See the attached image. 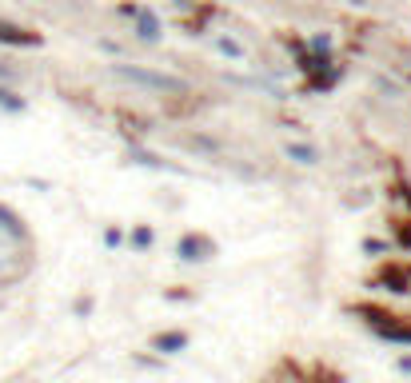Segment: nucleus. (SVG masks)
<instances>
[{
  "label": "nucleus",
  "mask_w": 411,
  "mask_h": 383,
  "mask_svg": "<svg viewBox=\"0 0 411 383\" xmlns=\"http://www.w3.org/2000/svg\"><path fill=\"white\" fill-rule=\"evenodd\" d=\"M28 263H32V240L24 232V224L0 208V283L21 280L28 272Z\"/></svg>",
  "instance_id": "f257e3e1"
}]
</instances>
